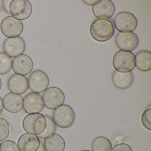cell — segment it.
Returning a JSON list of instances; mask_svg holds the SVG:
<instances>
[{
	"label": "cell",
	"instance_id": "1",
	"mask_svg": "<svg viewBox=\"0 0 151 151\" xmlns=\"http://www.w3.org/2000/svg\"><path fill=\"white\" fill-rule=\"evenodd\" d=\"M114 28L112 19H97L93 21L90 28L92 38L99 42H105L109 40L114 36Z\"/></svg>",
	"mask_w": 151,
	"mask_h": 151
},
{
	"label": "cell",
	"instance_id": "2",
	"mask_svg": "<svg viewBox=\"0 0 151 151\" xmlns=\"http://www.w3.org/2000/svg\"><path fill=\"white\" fill-rule=\"evenodd\" d=\"M113 65L118 72H131L136 67L135 55L129 51L119 50L113 57Z\"/></svg>",
	"mask_w": 151,
	"mask_h": 151
},
{
	"label": "cell",
	"instance_id": "3",
	"mask_svg": "<svg viewBox=\"0 0 151 151\" xmlns=\"http://www.w3.org/2000/svg\"><path fill=\"white\" fill-rule=\"evenodd\" d=\"M46 119L45 116L40 113L27 115L22 121V127L27 133L39 135L45 129Z\"/></svg>",
	"mask_w": 151,
	"mask_h": 151
},
{
	"label": "cell",
	"instance_id": "4",
	"mask_svg": "<svg viewBox=\"0 0 151 151\" xmlns=\"http://www.w3.org/2000/svg\"><path fill=\"white\" fill-rule=\"evenodd\" d=\"M76 115L73 109L68 105L63 104L55 109L52 120L55 125L60 128L66 129L74 124Z\"/></svg>",
	"mask_w": 151,
	"mask_h": 151
},
{
	"label": "cell",
	"instance_id": "5",
	"mask_svg": "<svg viewBox=\"0 0 151 151\" xmlns=\"http://www.w3.org/2000/svg\"><path fill=\"white\" fill-rule=\"evenodd\" d=\"M113 24L119 32H131L137 28V21L135 16L131 13L121 12L115 16Z\"/></svg>",
	"mask_w": 151,
	"mask_h": 151
},
{
	"label": "cell",
	"instance_id": "6",
	"mask_svg": "<svg viewBox=\"0 0 151 151\" xmlns=\"http://www.w3.org/2000/svg\"><path fill=\"white\" fill-rule=\"evenodd\" d=\"M44 106L49 109L55 110L63 105L65 95L63 91L56 87L47 89L42 95Z\"/></svg>",
	"mask_w": 151,
	"mask_h": 151
},
{
	"label": "cell",
	"instance_id": "7",
	"mask_svg": "<svg viewBox=\"0 0 151 151\" xmlns=\"http://www.w3.org/2000/svg\"><path fill=\"white\" fill-rule=\"evenodd\" d=\"M2 34L9 38L19 37L22 33L23 24L14 17L8 16L3 19L1 25Z\"/></svg>",
	"mask_w": 151,
	"mask_h": 151
},
{
	"label": "cell",
	"instance_id": "8",
	"mask_svg": "<svg viewBox=\"0 0 151 151\" xmlns=\"http://www.w3.org/2000/svg\"><path fill=\"white\" fill-rule=\"evenodd\" d=\"M9 9L10 14L20 21L28 19L32 12L31 4L27 0H12Z\"/></svg>",
	"mask_w": 151,
	"mask_h": 151
},
{
	"label": "cell",
	"instance_id": "9",
	"mask_svg": "<svg viewBox=\"0 0 151 151\" xmlns=\"http://www.w3.org/2000/svg\"><path fill=\"white\" fill-rule=\"evenodd\" d=\"M30 90L36 93H40L45 91L49 84L48 76L42 70H34L30 75L28 80Z\"/></svg>",
	"mask_w": 151,
	"mask_h": 151
},
{
	"label": "cell",
	"instance_id": "10",
	"mask_svg": "<svg viewBox=\"0 0 151 151\" xmlns=\"http://www.w3.org/2000/svg\"><path fill=\"white\" fill-rule=\"evenodd\" d=\"M116 47L121 50L131 52L139 43L138 37L134 32H118L115 38Z\"/></svg>",
	"mask_w": 151,
	"mask_h": 151
},
{
	"label": "cell",
	"instance_id": "11",
	"mask_svg": "<svg viewBox=\"0 0 151 151\" xmlns=\"http://www.w3.org/2000/svg\"><path fill=\"white\" fill-rule=\"evenodd\" d=\"M115 8L110 0H99L92 6L93 14L98 19L108 20L114 14Z\"/></svg>",
	"mask_w": 151,
	"mask_h": 151
},
{
	"label": "cell",
	"instance_id": "12",
	"mask_svg": "<svg viewBox=\"0 0 151 151\" xmlns=\"http://www.w3.org/2000/svg\"><path fill=\"white\" fill-rule=\"evenodd\" d=\"M25 48V42L21 37L7 38L3 43V51L10 57H17L22 54Z\"/></svg>",
	"mask_w": 151,
	"mask_h": 151
},
{
	"label": "cell",
	"instance_id": "13",
	"mask_svg": "<svg viewBox=\"0 0 151 151\" xmlns=\"http://www.w3.org/2000/svg\"><path fill=\"white\" fill-rule=\"evenodd\" d=\"M28 114L40 113L44 108L43 99L40 94L36 93H30L24 96L23 108Z\"/></svg>",
	"mask_w": 151,
	"mask_h": 151
},
{
	"label": "cell",
	"instance_id": "14",
	"mask_svg": "<svg viewBox=\"0 0 151 151\" xmlns=\"http://www.w3.org/2000/svg\"><path fill=\"white\" fill-rule=\"evenodd\" d=\"M12 69L17 75L27 76L32 71L33 63L30 57L22 54L15 57L12 62Z\"/></svg>",
	"mask_w": 151,
	"mask_h": 151
},
{
	"label": "cell",
	"instance_id": "15",
	"mask_svg": "<svg viewBox=\"0 0 151 151\" xmlns=\"http://www.w3.org/2000/svg\"><path fill=\"white\" fill-rule=\"evenodd\" d=\"M38 137L34 134L24 133L17 140V146L20 151H37L40 145Z\"/></svg>",
	"mask_w": 151,
	"mask_h": 151
},
{
	"label": "cell",
	"instance_id": "16",
	"mask_svg": "<svg viewBox=\"0 0 151 151\" xmlns=\"http://www.w3.org/2000/svg\"><path fill=\"white\" fill-rule=\"evenodd\" d=\"M3 107L8 112L17 113L23 108L24 99L20 94L10 92L3 97Z\"/></svg>",
	"mask_w": 151,
	"mask_h": 151
},
{
	"label": "cell",
	"instance_id": "17",
	"mask_svg": "<svg viewBox=\"0 0 151 151\" xmlns=\"http://www.w3.org/2000/svg\"><path fill=\"white\" fill-rule=\"evenodd\" d=\"M9 90L13 93L22 94L29 88L28 80L24 76L14 74L10 77L7 83Z\"/></svg>",
	"mask_w": 151,
	"mask_h": 151
},
{
	"label": "cell",
	"instance_id": "18",
	"mask_svg": "<svg viewBox=\"0 0 151 151\" xmlns=\"http://www.w3.org/2000/svg\"><path fill=\"white\" fill-rule=\"evenodd\" d=\"M134 76L132 72L122 73L115 70L112 76L113 84L116 88L124 90L129 87L132 85Z\"/></svg>",
	"mask_w": 151,
	"mask_h": 151
},
{
	"label": "cell",
	"instance_id": "19",
	"mask_svg": "<svg viewBox=\"0 0 151 151\" xmlns=\"http://www.w3.org/2000/svg\"><path fill=\"white\" fill-rule=\"evenodd\" d=\"M44 147L46 151H64L65 140L60 135L53 133L45 139Z\"/></svg>",
	"mask_w": 151,
	"mask_h": 151
},
{
	"label": "cell",
	"instance_id": "20",
	"mask_svg": "<svg viewBox=\"0 0 151 151\" xmlns=\"http://www.w3.org/2000/svg\"><path fill=\"white\" fill-rule=\"evenodd\" d=\"M135 64L139 70L143 72L151 69V53L147 50L139 51L135 55Z\"/></svg>",
	"mask_w": 151,
	"mask_h": 151
},
{
	"label": "cell",
	"instance_id": "21",
	"mask_svg": "<svg viewBox=\"0 0 151 151\" xmlns=\"http://www.w3.org/2000/svg\"><path fill=\"white\" fill-rule=\"evenodd\" d=\"M112 144L110 140L104 137H98L91 143L92 151H111Z\"/></svg>",
	"mask_w": 151,
	"mask_h": 151
},
{
	"label": "cell",
	"instance_id": "22",
	"mask_svg": "<svg viewBox=\"0 0 151 151\" xmlns=\"http://www.w3.org/2000/svg\"><path fill=\"white\" fill-rule=\"evenodd\" d=\"M12 61L10 57L3 52H0V75H5L11 70Z\"/></svg>",
	"mask_w": 151,
	"mask_h": 151
},
{
	"label": "cell",
	"instance_id": "23",
	"mask_svg": "<svg viewBox=\"0 0 151 151\" xmlns=\"http://www.w3.org/2000/svg\"><path fill=\"white\" fill-rule=\"evenodd\" d=\"M46 119V126L45 129L41 134L38 135V137L42 139H45L47 137L55 133L56 131V125L52 119L47 115H45Z\"/></svg>",
	"mask_w": 151,
	"mask_h": 151
},
{
	"label": "cell",
	"instance_id": "24",
	"mask_svg": "<svg viewBox=\"0 0 151 151\" xmlns=\"http://www.w3.org/2000/svg\"><path fill=\"white\" fill-rule=\"evenodd\" d=\"M10 132L9 124L5 119L0 117V141L8 137Z\"/></svg>",
	"mask_w": 151,
	"mask_h": 151
},
{
	"label": "cell",
	"instance_id": "25",
	"mask_svg": "<svg viewBox=\"0 0 151 151\" xmlns=\"http://www.w3.org/2000/svg\"><path fill=\"white\" fill-rule=\"evenodd\" d=\"M151 109H145L142 113L141 116V122L143 126L147 129L151 130Z\"/></svg>",
	"mask_w": 151,
	"mask_h": 151
},
{
	"label": "cell",
	"instance_id": "26",
	"mask_svg": "<svg viewBox=\"0 0 151 151\" xmlns=\"http://www.w3.org/2000/svg\"><path fill=\"white\" fill-rule=\"evenodd\" d=\"M0 151H20L17 145L14 141L6 140L0 144Z\"/></svg>",
	"mask_w": 151,
	"mask_h": 151
},
{
	"label": "cell",
	"instance_id": "27",
	"mask_svg": "<svg viewBox=\"0 0 151 151\" xmlns=\"http://www.w3.org/2000/svg\"><path fill=\"white\" fill-rule=\"evenodd\" d=\"M111 151H132L129 145L125 143H120L115 145Z\"/></svg>",
	"mask_w": 151,
	"mask_h": 151
},
{
	"label": "cell",
	"instance_id": "28",
	"mask_svg": "<svg viewBox=\"0 0 151 151\" xmlns=\"http://www.w3.org/2000/svg\"><path fill=\"white\" fill-rule=\"evenodd\" d=\"M12 0H4L2 1V5L4 10L8 14H10L9 12V5L11 3Z\"/></svg>",
	"mask_w": 151,
	"mask_h": 151
},
{
	"label": "cell",
	"instance_id": "29",
	"mask_svg": "<svg viewBox=\"0 0 151 151\" xmlns=\"http://www.w3.org/2000/svg\"><path fill=\"white\" fill-rule=\"evenodd\" d=\"M97 1H83L88 6H93Z\"/></svg>",
	"mask_w": 151,
	"mask_h": 151
},
{
	"label": "cell",
	"instance_id": "30",
	"mask_svg": "<svg viewBox=\"0 0 151 151\" xmlns=\"http://www.w3.org/2000/svg\"><path fill=\"white\" fill-rule=\"evenodd\" d=\"M3 101L1 98L0 97V114H1V112L3 111Z\"/></svg>",
	"mask_w": 151,
	"mask_h": 151
},
{
	"label": "cell",
	"instance_id": "31",
	"mask_svg": "<svg viewBox=\"0 0 151 151\" xmlns=\"http://www.w3.org/2000/svg\"><path fill=\"white\" fill-rule=\"evenodd\" d=\"M37 151H45V148H44V145L42 142H40V146L39 148Z\"/></svg>",
	"mask_w": 151,
	"mask_h": 151
},
{
	"label": "cell",
	"instance_id": "32",
	"mask_svg": "<svg viewBox=\"0 0 151 151\" xmlns=\"http://www.w3.org/2000/svg\"><path fill=\"white\" fill-rule=\"evenodd\" d=\"M1 86H2V81H1V79L0 78V90L1 89Z\"/></svg>",
	"mask_w": 151,
	"mask_h": 151
},
{
	"label": "cell",
	"instance_id": "33",
	"mask_svg": "<svg viewBox=\"0 0 151 151\" xmlns=\"http://www.w3.org/2000/svg\"><path fill=\"white\" fill-rule=\"evenodd\" d=\"M80 151H91L89 150H82Z\"/></svg>",
	"mask_w": 151,
	"mask_h": 151
},
{
	"label": "cell",
	"instance_id": "34",
	"mask_svg": "<svg viewBox=\"0 0 151 151\" xmlns=\"http://www.w3.org/2000/svg\"><path fill=\"white\" fill-rule=\"evenodd\" d=\"M0 144H1V143H0Z\"/></svg>",
	"mask_w": 151,
	"mask_h": 151
}]
</instances>
